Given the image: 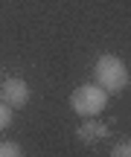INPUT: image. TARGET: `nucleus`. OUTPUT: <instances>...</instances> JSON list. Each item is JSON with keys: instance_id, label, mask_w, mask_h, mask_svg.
<instances>
[{"instance_id": "obj_1", "label": "nucleus", "mask_w": 131, "mask_h": 157, "mask_svg": "<svg viewBox=\"0 0 131 157\" xmlns=\"http://www.w3.org/2000/svg\"><path fill=\"white\" fill-rule=\"evenodd\" d=\"M93 78H96V84L102 90L120 93V90H125V84H128V67H125V61H122L120 56L105 52V56H99L96 67H93Z\"/></svg>"}, {"instance_id": "obj_2", "label": "nucleus", "mask_w": 131, "mask_h": 157, "mask_svg": "<svg viewBox=\"0 0 131 157\" xmlns=\"http://www.w3.org/2000/svg\"><path fill=\"white\" fill-rule=\"evenodd\" d=\"M108 105V90H102L96 82L93 84H79V87L70 93V108H73L79 117H96V113L105 111Z\"/></svg>"}, {"instance_id": "obj_3", "label": "nucleus", "mask_w": 131, "mask_h": 157, "mask_svg": "<svg viewBox=\"0 0 131 157\" xmlns=\"http://www.w3.org/2000/svg\"><path fill=\"white\" fill-rule=\"evenodd\" d=\"M0 99L9 108H23L29 102V84L23 82V78H17V76L6 78V82L0 84Z\"/></svg>"}, {"instance_id": "obj_4", "label": "nucleus", "mask_w": 131, "mask_h": 157, "mask_svg": "<svg viewBox=\"0 0 131 157\" xmlns=\"http://www.w3.org/2000/svg\"><path fill=\"white\" fill-rule=\"evenodd\" d=\"M105 134H108V128H105L102 122H93L91 117H87V122L79 128V140L82 143H96V140H102Z\"/></svg>"}, {"instance_id": "obj_5", "label": "nucleus", "mask_w": 131, "mask_h": 157, "mask_svg": "<svg viewBox=\"0 0 131 157\" xmlns=\"http://www.w3.org/2000/svg\"><path fill=\"white\" fill-rule=\"evenodd\" d=\"M23 148L17 143H0V157H21Z\"/></svg>"}, {"instance_id": "obj_6", "label": "nucleus", "mask_w": 131, "mask_h": 157, "mask_svg": "<svg viewBox=\"0 0 131 157\" xmlns=\"http://www.w3.org/2000/svg\"><path fill=\"white\" fill-rule=\"evenodd\" d=\"M111 154H114V157H128L131 154V143L128 140H120L114 148H111Z\"/></svg>"}, {"instance_id": "obj_7", "label": "nucleus", "mask_w": 131, "mask_h": 157, "mask_svg": "<svg viewBox=\"0 0 131 157\" xmlns=\"http://www.w3.org/2000/svg\"><path fill=\"white\" fill-rule=\"evenodd\" d=\"M9 122H12V108L6 105V102H0V131H3Z\"/></svg>"}]
</instances>
